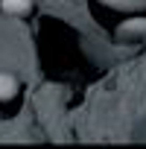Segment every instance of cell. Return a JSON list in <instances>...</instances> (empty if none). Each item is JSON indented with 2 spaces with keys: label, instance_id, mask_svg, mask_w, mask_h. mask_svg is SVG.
<instances>
[{
  "label": "cell",
  "instance_id": "cell-1",
  "mask_svg": "<svg viewBox=\"0 0 146 149\" xmlns=\"http://www.w3.org/2000/svg\"><path fill=\"white\" fill-rule=\"evenodd\" d=\"M102 6H111L117 12H143L146 9V0H99Z\"/></svg>",
  "mask_w": 146,
  "mask_h": 149
},
{
  "label": "cell",
  "instance_id": "cell-2",
  "mask_svg": "<svg viewBox=\"0 0 146 149\" xmlns=\"http://www.w3.org/2000/svg\"><path fill=\"white\" fill-rule=\"evenodd\" d=\"M18 94V79L12 73H0V102H6Z\"/></svg>",
  "mask_w": 146,
  "mask_h": 149
},
{
  "label": "cell",
  "instance_id": "cell-3",
  "mask_svg": "<svg viewBox=\"0 0 146 149\" xmlns=\"http://www.w3.org/2000/svg\"><path fill=\"white\" fill-rule=\"evenodd\" d=\"M0 9L6 15H29L32 0H0Z\"/></svg>",
  "mask_w": 146,
  "mask_h": 149
}]
</instances>
